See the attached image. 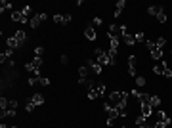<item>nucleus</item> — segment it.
Here are the masks:
<instances>
[{
  "mask_svg": "<svg viewBox=\"0 0 172 128\" xmlns=\"http://www.w3.org/2000/svg\"><path fill=\"white\" fill-rule=\"evenodd\" d=\"M107 35H109V38H120V40H122V36L126 35V27H125V25L111 23L109 29H107Z\"/></svg>",
  "mask_w": 172,
  "mask_h": 128,
  "instance_id": "1",
  "label": "nucleus"
},
{
  "mask_svg": "<svg viewBox=\"0 0 172 128\" xmlns=\"http://www.w3.org/2000/svg\"><path fill=\"white\" fill-rule=\"evenodd\" d=\"M126 99H128V92H111L109 103L111 107H117L119 103H126Z\"/></svg>",
  "mask_w": 172,
  "mask_h": 128,
  "instance_id": "2",
  "label": "nucleus"
},
{
  "mask_svg": "<svg viewBox=\"0 0 172 128\" xmlns=\"http://www.w3.org/2000/svg\"><path fill=\"white\" fill-rule=\"evenodd\" d=\"M145 46H147V50H149V54H151V58L155 61H161L163 59V50H159L153 40H145Z\"/></svg>",
  "mask_w": 172,
  "mask_h": 128,
  "instance_id": "3",
  "label": "nucleus"
},
{
  "mask_svg": "<svg viewBox=\"0 0 172 128\" xmlns=\"http://www.w3.org/2000/svg\"><path fill=\"white\" fill-rule=\"evenodd\" d=\"M94 52H96V61L100 63L102 67H103V65H109V56H107V52H103V50H100V48L94 50Z\"/></svg>",
  "mask_w": 172,
  "mask_h": 128,
  "instance_id": "4",
  "label": "nucleus"
},
{
  "mask_svg": "<svg viewBox=\"0 0 172 128\" xmlns=\"http://www.w3.org/2000/svg\"><path fill=\"white\" fill-rule=\"evenodd\" d=\"M44 19H46V14H44V12H40V14H36V15H33V17H31L29 25H31L33 29H36V27H38V25H40Z\"/></svg>",
  "mask_w": 172,
  "mask_h": 128,
  "instance_id": "5",
  "label": "nucleus"
},
{
  "mask_svg": "<svg viewBox=\"0 0 172 128\" xmlns=\"http://www.w3.org/2000/svg\"><path fill=\"white\" fill-rule=\"evenodd\" d=\"M12 19L17 21V23H29V21H31V17H27L21 10H19V12H14V14H12Z\"/></svg>",
  "mask_w": 172,
  "mask_h": 128,
  "instance_id": "6",
  "label": "nucleus"
},
{
  "mask_svg": "<svg viewBox=\"0 0 172 128\" xmlns=\"http://www.w3.org/2000/svg\"><path fill=\"white\" fill-rule=\"evenodd\" d=\"M86 63H88V67H90V69H92V71H94L96 75H102V71H103V67H102L100 63H97L96 59H92V58H88V61H86Z\"/></svg>",
  "mask_w": 172,
  "mask_h": 128,
  "instance_id": "7",
  "label": "nucleus"
},
{
  "mask_svg": "<svg viewBox=\"0 0 172 128\" xmlns=\"http://www.w3.org/2000/svg\"><path fill=\"white\" fill-rule=\"evenodd\" d=\"M122 42H125L126 46H134V44H138V42H136V36L130 35V33H126L125 36H122Z\"/></svg>",
  "mask_w": 172,
  "mask_h": 128,
  "instance_id": "8",
  "label": "nucleus"
},
{
  "mask_svg": "<svg viewBox=\"0 0 172 128\" xmlns=\"http://www.w3.org/2000/svg\"><path fill=\"white\" fill-rule=\"evenodd\" d=\"M141 115H143L145 119H149V117L153 115V107H151L149 103H143V105H141Z\"/></svg>",
  "mask_w": 172,
  "mask_h": 128,
  "instance_id": "9",
  "label": "nucleus"
},
{
  "mask_svg": "<svg viewBox=\"0 0 172 128\" xmlns=\"http://www.w3.org/2000/svg\"><path fill=\"white\" fill-rule=\"evenodd\" d=\"M164 69H166V63H164V61H157L155 67H153V73H155V75H163Z\"/></svg>",
  "mask_w": 172,
  "mask_h": 128,
  "instance_id": "10",
  "label": "nucleus"
},
{
  "mask_svg": "<svg viewBox=\"0 0 172 128\" xmlns=\"http://www.w3.org/2000/svg\"><path fill=\"white\" fill-rule=\"evenodd\" d=\"M125 6H126L125 0H119L117 6H115V17H120V14H122V10H125Z\"/></svg>",
  "mask_w": 172,
  "mask_h": 128,
  "instance_id": "11",
  "label": "nucleus"
},
{
  "mask_svg": "<svg viewBox=\"0 0 172 128\" xmlns=\"http://www.w3.org/2000/svg\"><path fill=\"white\" fill-rule=\"evenodd\" d=\"M31 103H33V105H42V103H44V96H42V94L31 96Z\"/></svg>",
  "mask_w": 172,
  "mask_h": 128,
  "instance_id": "12",
  "label": "nucleus"
},
{
  "mask_svg": "<svg viewBox=\"0 0 172 128\" xmlns=\"http://www.w3.org/2000/svg\"><path fill=\"white\" fill-rule=\"evenodd\" d=\"M84 36H86L88 40H96V36H97V35H96V29H94V27H86V29H84Z\"/></svg>",
  "mask_w": 172,
  "mask_h": 128,
  "instance_id": "13",
  "label": "nucleus"
},
{
  "mask_svg": "<svg viewBox=\"0 0 172 128\" xmlns=\"http://www.w3.org/2000/svg\"><path fill=\"white\" fill-rule=\"evenodd\" d=\"M14 36L17 38V42H19L21 46H23V44H25V40H27V33H25V31H17V33H15Z\"/></svg>",
  "mask_w": 172,
  "mask_h": 128,
  "instance_id": "14",
  "label": "nucleus"
},
{
  "mask_svg": "<svg viewBox=\"0 0 172 128\" xmlns=\"http://www.w3.org/2000/svg\"><path fill=\"white\" fill-rule=\"evenodd\" d=\"M6 44H8V48H10V50H15V48H19V46H21V44L17 42V38H15V36H10V38L6 40Z\"/></svg>",
  "mask_w": 172,
  "mask_h": 128,
  "instance_id": "15",
  "label": "nucleus"
},
{
  "mask_svg": "<svg viewBox=\"0 0 172 128\" xmlns=\"http://www.w3.org/2000/svg\"><path fill=\"white\" fill-rule=\"evenodd\" d=\"M138 101H140L141 105H143V103H149V101H151V96H149V94H141V92H140V94H138Z\"/></svg>",
  "mask_w": 172,
  "mask_h": 128,
  "instance_id": "16",
  "label": "nucleus"
},
{
  "mask_svg": "<svg viewBox=\"0 0 172 128\" xmlns=\"http://www.w3.org/2000/svg\"><path fill=\"white\" fill-rule=\"evenodd\" d=\"M157 21H159V23H164V21H166V10H164V6H161V10H159V14H157Z\"/></svg>",
  "mask_w": 172,
  "mask_h": 128,
  "instance_id": "17",
  "label": "nucleus"
},
{
  "mask_svg": "<svg viewBox=\"0 0 172 128\" xmlns=\"http://www.w3.org/2000/svg\"><path fill=\"white\" fill-rule=\"evenodd\" d=\"M149 105H151L153 109H157V107L161 105V97H157V96H151V101H149Z\"/></svg>",
  "mask_w": 172,
  "mask_h": 128,
  "instance_id": "18",
  "label": "nucleus"
},
{
  "mask_svg": "<svg viewBox=\"0 0 172 128\" xmlns=\"http://www.w3.org/2000/svg\"><path fill=\"white\" fill-rule=\"evenodd\" d=\"M79 79H88V67H79Z\"/></svg>",
  "mask_w": 172,
  "mask_h": 128,
  "instance_id": "19",
  "label": "nucleus"
},
{
  "mask_svg": "<svg viewBox=\"0 0 172 128\" xmlns=\"http://www.w3.org/2000/svg\"><path fill=\"white\" fill-rule=\"evenodd\" d=\"M8 107H10V99H8V97H2V99H0V109L6 111Z\"/></svg>",
  "mask_w": 172,
  "mask_h": 128,
  "instance_id": "20",
  "label": "nucleus"
},
{
  "mask_svg": "<svg viewBox=\"0 0 172 128\" xmlns=\"http://www.w3.org/2000/svg\"><path fill=\"white\" fill-rule=\"evenodd\" d=\"M159 10H161V6H149V8H147V14H149V15H157Z\"/></svg>",
  "mask_w": 172,
  "mask_h": 128,
  "instance_id": "21",
  "label": "nucleus"
},
{
  "mask_svg": "<svg viewBox=\"0 0 172 128\" xmlns=\"http://www.w3.org/2000/svg\"><path fill=\"white\" fill-rule=\"evenodd\" d=\"M96 97H100V96H97V92H96V88H88V99H96Z\"/></svg>",
  "mask_w": 172,
  "mask_h": 128,
  "instance_id": "22",
  "label": "nucleus"
},
{
  "mask_svg": "<svg viewBox=\"0 0 172 128\" xmlns=\"http://www.w3.org/2000/svg\"><path fill=\"white\" fill-rule=\"evenodd\" d=\"M155 44H157V48H159V50H163V48H164V44H166V38H164V36H159Z\"/></svg>",
  "mask_w": 172,
  "mask_h": 128,
  "instance_id": "23",
  "label": "nucleus"
},
{
  "mask_svg": "<svg viewBox=\"0 0 172 128\" xmlns=\"http://www.w3.org/2000/svg\"><path fill=\"white\" fill-rule=\"evenodd\" d=\"M136 63H138V58L132 54L130 58H128V67H132V69H136Z\"/></svg>",
  "mask_w": 172,
  "mask_h": 128,
  "instance_id": "24",
  "label": "nucleus"
},
{
  "mask_svg": "<svg viewBox=\"0 0 172 128\" xmlns=\"http://www.w3.org/2000/svg\"><path fill=\"white\" fill-rule=\"evenodd\" d=\"M8 8H12V2H8V0H2V4H0V12L4 14V10H8Z\"/></svg>",
  "mask_w": 172,
  "mask_h": 128,
  "instance_id": "25",
  "label": "nucleus"
},
{
  "mask_svg": "<svg viewBox=\"0 0 172 128\" xmlns=\"http://www.w3.org/2000/svg\"><path fill=\"white\" fill-rule=\"evenodd\" d=\"M21 12L25 14L27 17H33V15H31V14H33V8H31V6H23V8H21Z\"/></svg>",
  "mask_w": 172,
  "mask_h": 128,
  "instance_id": "26",
  "label": "nucleus"
},
{
  "mask_svg": "<svg viewBox=\"0 0 172 128\" xmlns=\"http://www.w3.org/2000/svg\"><path fill=\"white\" fill-rule=\"evenodd\" d=\"M141 124H147V119H145L143 115H140V117L136 119V126H141Z\"/></svg>",
  "mask_w": 172,
  "mask_h": 128,
  "instance_id": "27",
  "label": "nucleus"
},
{
  "mask_svg": "<svg viewBox=\"0 0 172 128\" xmlns=\"http://www.w3.org/2000/svg\"><path fill=\"white\" fill-rule=\"evenodd\" d=\"M134 36H136V42H145V35L143 33H136Z\"/></svg>",
  "mask_w": 172,
  "mask_h": 128,
  "instance_id": "28",
  "label": "nucleus"
},
{
  "mask_svg": "<svg viewBox=\"0 0 172 128\" xmlns=\"http://www.w3.org/2000/svg\"><path fill=\"white\" fill-rule=\"evenodd\" d=\"M42 54H44V48H42V46H38V48L35 50V58H42Z\"/></svg>",
  "mask_w": 172,
  "mask_h": 128,
  "instance_id": "29",
  "label": "nucleus"
},
{
  "mask_svg": "<svg viewBox=\"0 0 172 128\" xmlns=\"http://www.w3.org/2000/svg\"><path fill=\"white\" fill-rule=\"evenodd\" d=\"M54 21H56V23H59V25H63V23H65V21H63V15H59V14H56V15H54Z\"/></svg>",
  "mask_w": 172,
  "mask_h": 128,
  "instance_id": "30",
  "label": "nucleus"
},
{
  "mask_svg": "<svg viewBox=\"0 0 172 128\" xmlns=\"http://www.w3.org/2000/svg\"><path fill=\"white\" fill-rule=\"evenodd\" d=\"M25 69H27L29 73H33V71H36V67H35V63H33V61H29V63L25 65Z\"/></svg>",
  "mask_w": 172,
  "mask_h": 128,
  "instance_id": "31",
  "label": "nucleus"
},
{
  "mask_svg": "<svg viewBox=\"0 0 172 128\" xmlns=\"http://www.w3.org/2000/svg\"><path fill=\"white\" fill-rule=\"evenodd\" d=\"M145 84V79L143 76H136V86H143Z\"/></svg>",
  "mask_w": 172,
  "mask_h": 128,
  "instance_id": "32",
  "label": "nucleus"
},
{
  "mask_svg": "<svg viewBox=\"0 0 172 128\" xmlns=\"http://www.w3.org/2000/svg\"><path fill=\"white\" fill-rule=\"evenodd\" d=\"M33 63H35V67L38 69V67L42 65V58H35V59H33Z\"/></svg>",
  "mask_w": 172,
  "mask_h": 128,
  "instance_id": "33",
  "label": "nucleus"
},
{
  "mask_svg": "<svg viewBox=\"0 0 172 128\" xmlns=\"http://www.w3.org/2000/svg\"><path fill=\"white\" fill-rule=\"evenodd\" d=\"M163 76H166V79H170V76H172V69H164V73H163Z\"/></svg>",
  "mask_w": 172,
  "mask_h": 128,
  "instance_id": "34",
  "label": "nucleus"
},
{
  "mask_svg": "<svg viewBox=\"0 0 172 128\" xmlns=\"http://www.w3.org/2000/svg\"><path fill=\"white\" fill-rule=\"evenodd\" d=\"M35 107H36V105H33V103H31V101H29V103L25 105V109H27L29 113H33V111H35Z\"/></svg>",
  "mask_w": 172,
  "mask_h": 128,
  "instance_id": "35",
  "label": "nucleus"
},
{
  "mask_svg": "<svg viewBox=\"0 0 172 128\" xmlns=\"http://www.w3.org/2000/svg\"><path fill=\"white\" fill-rule=\"evenodd\" d=\"M63 21L69 23V21H71V14H65V15H63Z\"/></svg>",
  "mask_w": 172,
  "mask_h": 128,
  "instance_id": "36",
  "label": "nucleus"
},
{
  "mask_svg": "<svg viewBox=\"0 0 172 128\" xmlns=\"http://www.w3.org/2000/svg\"><path fill=\"white\" fill-rule=\"evenodd\" d=\"M0 128H10V126H6V124H4V122H2V124H0Z\"/></svg>",
  "mask_w": 172,
  "mask_h": 128,
  "instance_id": "37",
  "label": "nucleus"
},
{
  "mask_svg": "<svg viewBox=\"0 0 172 128\" xmlns=\"http://www.w3.org/2000/svg\"><path fill=\"white\" fill-rule=\"evenodd\" d=\"M120 128H128V126H120Z\"/></svg>",
  "mask_w": 172,
  "mask_h": 128,
  "instance_id": "38",
  "label": "nucleus"
},
{
  "mask_svg": "<svg viewBox=\"0 0 172 128\" xmlns=\"http://www.w3.org/2000/svg\"><path fill=\"white\" fill-rule=\"evenodd\" d=\"M10 128H17V126H10Z\"/></svg>",
  "mask_w": 172,
  "mask_h": 128,
  "instance_id": "39",
  "label": "nucleus"
}]
</instances>
